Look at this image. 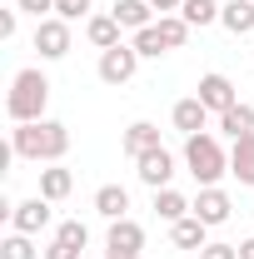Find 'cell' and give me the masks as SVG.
<instances>
[{"mask_svg": "<svg viewBox=\"0 0 254 259\" xmlns=\"http://www.w3.org/2000/svg\"><path fill=\"white\" fill-rule=\"evenodd\" d=\"M135 70H140V50H135V45L100 50V80H105V85H125V80H135Z\"/></svg>", "mask_w": 254, "mask_h": 259, "instance_id": "obj_6", "label": "cell"}, {"mask_svg": "<svg viewBox=\"0 0 254 259\" xmlns=\"http://www.w3.org/2000/svg\"><path fill=\"white\" fill-rule=\"evenodd\" d=\"M220 10H224L220 0H185V5H180V15L190 20V30H194V25H215Z\"/></svg>", "mask_w": 254, "mask_h": 259, "instance_id": "obj_24", "label": "cell"}, {"mask_svg": "<svg viewBox=\"0 0 254 259\" xmlns=\"http://www.w3.org/2000/svg\"><path fill=\"white\" fill-rule=\"evenodd\" d=\"M185 164H190V175L199 180V190L220 185V175H229V155H224V145L215 135H190L185 140Z\"/></svg>", "mask_w": 254, "mask_h": 259, "instance_id": "obj_3", "label": "cell"}, {"mask_svg": "<svg viewBox=\"0 0 254 259\" xmlns=\"http://www.w3.org/2000/svg\"><path fill=\"white\" fill-rule=\"evenodd\" d=\"M15 10H25L35 20H50V15H55V0H15Z\"/></svg>", "mask_w": 254, "mask_h": 259, "instance_id": "obj_26", "label": "cell"}, {"mask_svg": "<svg viewBox=\"0 0 254 259\" xmlns=\"http://www.w3.org/2000/svg\"><path fill=\"white\" fill-rule=\"evenodd\" d=\"M229 209H234V204H229V194H224L220 185L199 190V199H194V214H199V220H204L209 229H215V225H224V220H229Z\"/></svg>", "mask_w": 254, "mask_h": 259, "instance_id": "obj_10", "label": "cell"}, {"mask_svg": "<svg viewBox=\"0 0 254 259\" xmlns=\"http://www.w3.org/2000/svg\"><path fill=\"white\" fill-rule=\"evenodd\" d=\"M105 259H110V254H105Z\"/></svg>", "mask_w": 254, "mask_h": 259, "instance_id": "obj_32", "label": "cell"}, {"mask_svg": "<svg viewBox=\"0 0 254 259\" xmlns=\"http://www.w3.org/2000/svg\"><path fill=\"white\" fill-rule=\"evenodd\" d=\"M145 249V229L135 225V220H110V234H105V254L110 259H140Z\"/></svg>", "mask_w": 254, "mask_h": 259, "instance_id": "obj_4", "label": "cell"}, {"mask_svg": "<svg viewBox=\"0 0 254 259\" xmlns=\"http://www.w3.org/2000/svg\"><path fill=\"white\" fill-rule=\"evenodd\" d=\"M95 209L105 214V220H125L130 190H125V185H100V190H95Z\"/></svg>", "mask_w": 254, "mask_h": 259, "instance_id": "obj_19", "label": "cell"}, {"mask_svg": "<svg viewBox=\"0 0 254 259\" xmlns=\"http://www.w3.org/2000/svg\"><path fill=\"white\" fill-rule=\"evenodd\" d=\"M150 5H155L159 15H170V10H180V5H185V0H150Z\"/></svg>", "mask_w": 254, "mask_h": 259, "instance_id": "obj_30", "label": "cell"}, {"mask_svg": "<svg viewBox=\"0 0 254 259\" xmlns=\"http://www.w3.org/2000/svg\"><path fill=\"white\" fill-rule=\"evenodd\" d=\"M0 259H40V249H35V234L10 229V234L0 239Z\"/></svg>", "mask_w": 254, "mask_h": 259, "instance_id": "obj_23", "label": "cell"}, {"mask_svg": "<svg viewBox=\"0 0 254 259\" xmlns=\"http://www.w3.org/2000/svg\"><path fill=\"white\" fill-rule=\"evenodd\" d=\"M199 259H239V244H204Z\"/></svg>", "mask_w": 254, "mask_h": 259, "instance_id": "obj_28", "label": "cell"}, {"mask_svg": "<svg viewBox=\"0 0 254 259\" xmlns=\"http://www.w3.org/2000/svg\"><path fill=\"white\" fill-rule=\"evenodd\" d=\"M125 30H145V25H155V5L150 0H115V10H110Z\"/></svg>", "mask_w": 254, "mask_h": 259, "instance_id": "obj_15", "label": "cell"}, {"mask_svg": "<svg viewBox=\"0 0 254 259\" xmlns=\"http://www.w3.org/2000/svg\"><path fill=\"white\" fill-rule=\"evenodd\" d=\"M220 130L229 135V140H244V135H254V105H229L220 115Z\"/></svg>", "mask_w": 254, "mask_h": 259, "instance_id": "obj_21", "label": "cell"}, {"mask_svg": "<svg viewBox=\"0 0 254 259\" xmlns=\"http://www.w3.org/2000/svg\"><path fill=\"white\" fill-rule=\"evenodd\" d=\"M155 214L164 225H180L185 214H194V199H185L180 190H155Z\"/></svg>", "mask_w": 254, "mask_h": 259, "instance_id": "obj_17", "label": "cell"}, {"mask_svg": "<svg viewBox=\"0 0 254 259\" xmlns=\"http://www.w3.org/2000/svg\"><path fill=\"white\" fill-rule=\"evenodd\" d=\"M155 25H159V35L170 40V50H180V45L190 40V20H185V15H159Z\"/></svg>", "mask_w": 254, "mask_h": 259, "instance_id": "obj_25", "label": "cell"}, {"mask_svg": "<svg viewBox=\"0 0 254 259\" xmlns=\"http://www.w3.org/2000/svg\"><path fill=\"white\" fill-rule=\"evenodd\" d=\"M50 220H55V209H50V199H45V194L20 199V204L10 209V225L20 229V234H40V229H50Z\"/></svg>", "mask_w": 254, "mask_h": 259, "instance_id": "obj_8", "label": "cell"}, {"mask_svg": "<svg viewBox=\"0 0 254 259\" xmlns=\"http://www.w3.org/2000/svg\"><path fill=\"white\" fill-rule=\"evenodd\" d=\"M55 15L60 20H80V15H90V0H55Z\"/></svg>", "mask_w": 254, "mask_h": 259, "instance_id": "obj_27", "label": "cell"}, {"mask_svg": "<svg viewBox=\"0 0 254 259\" xmlns=\"http://www.w3.org/2000/svg\"><path fill=\"white\" fill-rule=\"evenodd\" d=\"M45 105H50V80L40 70H15L10 80V95H5V115L15 125H30V120H45Z\"/></svg>", "mask_w": 254, "mask_h": 259, "instance_id": "obj_2", "label": "cell"}, {"mask_svg": "<svg viewBox=\"0 0 254 259\" xmlns=\"http://www.w3.org/2000/svg\"><path fill=\"white\" fill-rule=\"evenodd\" d=\"M229 175H234L239 185H254V135L234 140V150H229Z\"/></svg>", "mask_w": 254, "mask_h": 259, "instance_id": "obj_20", "label": "cell"}, {"mask_svg": "<svg viewBox=\"0 0 254 259\" xmlns=\"http://www.w3.org/2000/svg\"><path fill=\"white\" fill-rule=\"evenodd\" d=\"M15 35V10H0V40H10Z\"/></svg>", "mask_w": 254, "mask_h": 259, "instance_id": "obj_29", "label": "cell"}, {"mask_svg": "<svg viewBox=\"0 0 254 259\" xmlns=\"http://www.w3.org/2000/svg\"><path fill=\"white\" fill-rule=\"evenodd\" d=\"M120 145H125V155H130V160H140V155L159 150V130L150 125V120H135V125L125 130V140H120Z\"/></svg>", "mask_w": 254, "mask_h": 259, "instance_id": "obj_13", "label": "cell"}, {"mask_svg": "<svg viewBox=\"0 0 254 259\" xmlns=\"http://www.w3.org/2000/svg\"><path fill=\"white\" fill-rule=\"evenodd\" d=\"M220 25L229 35H249L254 30V0H229V5L220 10Z\"/></svg>", "mask_w": 254, "mask_h": 259, "instance_id": "obj_18", "label": "cell"}, {"mask_svg": "<svg viewBox=\"0 0 254 259\" xmlns=\"http://www.w3.org/2000/svg\"><path fill=\"white\" fill-rule=\"evenodd\" d=\"M35 50H40V60H65L70 55V20H60V15L35 20Z\"/></svg>", "mask_w": 254, "mask_h": 259, "instance_id": "obj_5", "label": "cell"}, {"mask_svg": "<svg viewBox=\"0 0 254 259\" xmlns=\"http://www.w3.org/2000/svg\"><path fill=\"white\" fill-rule=\"evenodd\" d=\"M70 190H75V175H70L65 164H50V169H40V194H45L50 204L70 199Z\"/></svg>", "mask_w": 254, "mask_h": 259, "instance_id": "obj_16", "label": "cell"}, {"mask_svg": "<svg viewBox=\"0 0 254 259\" xmlns=\"http://www.w3.org/2000/svg\"><path fill=\"white\" fill-rule=\"evenodd\" d=\"M199 105L209 110V115H224L229 105H239V95H234V80L229 75H220V70H209V75H199Z\"/></svg>", "mask_w": 254, "mask_h": 259, "instance_id": "obj_7", "label": "cell"}, {"mask_svg": "<svg viewBox=\"0 0 254 259\" xmlns=\"http://www.w3.org/2000/svg\"><path fill=\"white\" fill-rule=\"evenodd\" d=\"M135 50H140V60H159V55H170V40L159 35V25H145V30H135L130 40Z\"/></svg>", "mask_w": 254, "mask_h": 259, "instance_id": "obj_22", "label": "cell"}, {"mask_svg": "<svg viewBox=\"0 0 254 259\" xmlns=\"http://www.w3.org/2000/svg\"><path fill=\"white\" fill-rule=\"evenodd\" d=\"M65 150H70V130L60 120H30V125H15L10 130V155L35 164H60Z\"/></svg>", "mask_w": 254, "mask_h": 259, "instance_id": "obj_1", "label": "cell"}, {"mask_svg": "<svg viewBox=\"0 0 254 259\" xmlns=\"http://www.w3.org/2000/svg\"><path fill=\"white\" fill-rule=\"evenodd\" d=\"M170 120H175V130L190 140V135H204V125H209V110L199 105V95H190V100H180V105H175V115H170Z\"/></svg>", "mask_w": 254, "mask_h": 259, "instance_id": "obj_11", "label": "cell"}, {"mask_svg": "<svg viewBox=\"0 0 254 259\" xmlns=\"http://www.w3.org/2000/svg\"><path fill=\"white\" fill-rule=\"evenodd\" d=\"M135 175L150 185V190H170V175H175V155L159 145V150H150V155H140L135 160Z\"/></svg>", "mask_w": 254, "mask_h": 259, "instance_id": "obj_9", "label": "cell"}, {"mask_svg": "<svg viewBox=\"0 0 254 259\" xmlns=\"http://www.w3.org/2000/svg\"><path fill=\"white\" fill-rule=\"evenodd\" d=\"M120 30H125V25H120L115 15H90V20H85V35H90L95 50H115V45H125Z\"/></svg>", "mask_w": 254, "mask_h": 259, "instance_id": "obj_12", "label": "cell"}, {"mask_svg": "<svg viewBox=\"0 0 254 259\" xmlns=\"http://www.w3.org/2000/svg\"><path fill=\"white\" fill-rule=\"evenodd\" d=\"M239 259H254V234L244 239V244H239Z\"/></svg>", "mask_w": 254, "mask_h": 259, "instance_id": "obj_31", "label": "cell"}, {"mask_svg": "<svg viewBox=\"0 0 254 259\" xmlns=\"http://www.w3.org/2000/svg\"><path fill=\"white\" fill-rule=\"evenodd\" d=\"M204 234H209V225H204L199 214H185L180 225H170V239H175V249H204V244H209Z\"/></svg>", "mask_w": 254, "mask_h": 259, "instance_id": "obj_14", "label": "cell"}]
</instances>
